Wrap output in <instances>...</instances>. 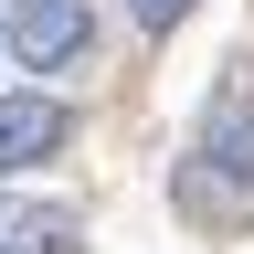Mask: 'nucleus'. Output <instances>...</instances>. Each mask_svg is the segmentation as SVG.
Masks as SVG:
<instances>
[{"instance_id": "6", "label": "nucleus", "mask_w": 254, "mask_h": 254, "mask_svg": "<svg viewBox=\"0 0 254 254\" xmlns=\"http://www.w3.org/2000/svg\"><path fill=\"white\" fill-rule=\"evenodd\" d=\"M0 53H11V32H0Z\"/></svg>"}, {"instance_id": "3", "label": "nucleus", "mask_w": 254, "mask_h": 254, "mask_svg": "<svg viewBox=\"0 0 254 254\" xmlns=\"http://www.w3.org/2000/svg\"><path fill=\"white\" fill-rule=\"evenodd\" d=\"M201 170L233 190V201H254V106H222L212 138H201Z\"/></svg>"}, {"instance_id": "2", "label": "nucleus", "mask_w": 254, "mask_h": 254, "mask_svg": "<svg viewBox=\"0 0 254 254\" xmlns=\"http://www.w3.org/2000/svg\"><path fill=\"white\" fill-rule=\"evenodd\" d=\"M64 138H74V106H64V95H0V180L11 170H32V159H53Z\"/></svg>"}, {"instance_id": "4", "label": "nucleus", "mask_w": 254, "mask_h": 254, "mask_svg": "<svg viewBox=\"0 0 254 254\" xmlns=\"http://www.w3.org/2000/svg\"><path fill=\"white\" fill-rule=\"evenodd\" d=\"M0 254H74V212L64 201H0Z\"/></svg>"}, {"instance_id": "5", "label": "nucleus", "mask_w": 254, "mask_h": 254, "mask_svg": "<svg viewBox=\"0 0 254 254\" xmlns=\"http://www.w3.org/2000/svg\"><path fill=\"white\" fill-rule=\"evenodd\" d=\"M127 11H138L148 32H180V21H190V0H127Z\"/></svg>"}, {"instance_id": "1", "label": "nucleus", "mask_w": 254, "mask_h": 254, "mask_svg": "<svg viewBox=\"0 0 254 254\" xmlns=\"http://www.w3.org/2000/svg\"><path fill=\"white\" fill-rule=\"evenodd\" d=\"M0 32H11V64H21V74H64V64L95 43V11H85V0H11Z\"/></svg>"}]
</instances>
